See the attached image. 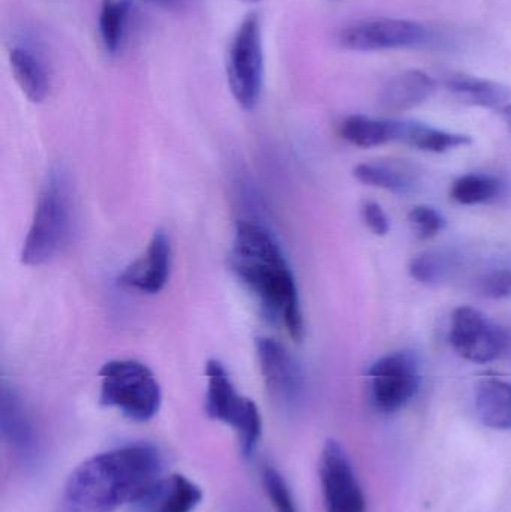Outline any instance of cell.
Segmentation results:
<instances>
[{
	"instance_id": "1",
	"label": "cell",
	"mask_w": 511,
	"mask_h": 512,
	"mask_svg": "<svg viewBox=\"0 0 511 512\" xmlns=\"http://www.w3.org/2000/svg\"><path fill=\"white\" fill-rule=\"evenodd\" d=\"M230 264L264 315L291 339L305 336L299 288L278 240L263 225L242 221L234 231Z\"/></svg>"
},
{
	"instance_id": "2",
	"label": "cell",
	"mask_w": 511,
	"mask_h": 512,
	"mask_svg": "<svg viewBox=\"0 0 511 512\" xmlns=\"http://www.w3.org/2000/svg\"><path fill=\"white\" fill-rule=\"evenodd\" d=\"M162 471L158 448L131 444L81 463L63 489L60 512H114L131 505Z\"/></svg>"
},
{
	"instance_id": "3",
	"label": "cell",
	"mask_w": 511,
	"mask_h": 512,
	"mask_svg": "<svg viewBox=\"0 0 511 512\" xmlns=\"http://www.w3.org/2000/svg\"><path fill=\"white\" fill-rule=\"evenodd\" d=\"M75 209L71 186L63 171H51L24 239L21 262L41 267L65 252L74 234Z\"/></svg>"
},
{
	"instance_id": "4",
	"label": "cell",
	"mask_w": 511,
	"mask_h": 512,
	"mask_svg": "<svg viewBox=\"0 0 511 512\" xmlns=\"http://www.w3.org/2000/svg\"><path fill=\"white\" fill-rule=\"evenodd\" d=\"M99 403L117 409L137 423H147L158 414L162 403L161 385L155 373L137 360H111L99 370Z\"/></svg>"
},
{
	"instance_id": "5",
	"label": "cell",
	"mask_w": 511,
	"mask_h": 512,
	"mask_svg": "<svg viewBox=\"0 0 511 512\" xmlns=\"http://www.w3.org/2000/svg\"><path fill=\"white\" fill-rule=\"evenodd\" d=\"M206 376L207 415L233 427L239 436L242 456L246 459L254 456L263 433L260 409L254 400L239 394L221 361H207Z\"/></svg>"
},
{
	"instance_id": "6",
	"label": "cell",
	"mask_w": 511,
	"mask_h": 512,
	"mask_svg": "<svg viewBox=\"0 0 511 512\" xmlns=\"http://www.w3.org/2000/svg\"><path fill=\"white\" fill-rule=\"evenodd\" d=\"M227 80L243 110H254L264 84V48L261 18L251 12L243 18L227 53Z\"/></svg>"
},
{
	"instance_id": "7",
	"label": "cell",
	"mask_w": 511,
	"mask_h": 512,
	"mask_svg": "<svg viewBox=\"0 0 511 512\" xmlns=\"http://www.w3.org/2000/svg\"><path fill=\"white\" fill-rule=\"evenodd\" d=\"M368 375L372 402L384 414L401 411L419 393L420 367L413 352H393L380 358Z\"/></svg>"
},
{
	"instance_id": "8",
	"label": "cell",
	"mask_w": 511,
	"mask_h": 512,
	"mask_svg": "<svg viewBox=\"0 0 511 512\" xmlns=\"http://www.w3.org/2000/svg\"><path fill=\"white\" fill-rule=\"evenodd\" d=\"M453 349L471 363L498 360L509 346L506 330L474 307H458L450 322Z\"/></svg>"
},
{
	"instance_id": "9",
	"label": "cell",
	"mask_w": 511,
	"mask_h": 512,
	"mask_svg": "<svg viewBox=\"0 0 511 512\" xmlns=\"http://www.w3.org/2000/svg\"><path fill=\"white\" fill-rule=\"evenodd\" d=\"M432 33L417 21L371 18L345 27L339 35L342 47L353 51H383L428 44Z\"/></svg>"
},
{
	"instance_id": "10",
	"label": "cell",
	"mask_w": 511,
	"mask_h": 512,
	"mask_svg": "<svg viewBox=\"0 0 511 512\" xmlns=\"http://www.w3.org/2000/svg\"><path fill=\"white\" fill-rule=\"evenodd\" d=\"M318 469L327 512H366L362 487L339 442L330 439L324 444Z\"/></svg>"
},
{
	"instance_id": "11",
	"label": "cell",
	"mask_w": 511,
	"mask_h": 512,
	"mask_svg": "<svg viewBox=\"0 0 511 512\" xmlns=\"http://www.w3.org/2000/svg\"><path fill=\"white\" fill-rule=\"evenodd\" d=\"M258 363L264 384L278 402L291 405L302 396L305 387L302 367L278 340H257Z\"/></svg>"
},
{
	"instance_id": "12",
	"label": "cell",
	"mask_w": 511,
	"mask_h": 512,
	"mask_svg": "<svg viewBox=\"0 0 511 512\" xmlns=\"http://www.w3.org/2000/svg\"><path fill=\"white\" fill-rule=\"evenodd\" d=\"M171 243L167 233L155 231L146 251L117 277L119 285L138 294L155 295L167 285L171 271Z\"/></svg>"
},
{
	"instance_id": "13",
	"label": "cell",
	"mask_w": 511,
	"mask_h": 512,
	"mask_svg": "<svg viewBox=\"0 0 511 512\" xmlns=\"http://www.w3.org/2000/svg\"><path fill=\"white\" fill-rule=\"evenodd\" d=\"M203 490L185 475L171 474L153 481L131 505V512H194Z\"/></svg>"
},
{
	"instance_id": "14",
	"label": "cell",
	"mask_w": 511,
	"mask_h": 512,
	"mask_svg": "<svg viewBox=\"0 0 511 512\" xmlns=\"http://www.w3.org/2000/svg\"><path fill=\"white\" fill-rule=\"evenodd\" d=\"M9 66L23 95L41 104L50 93L51 78L42 54L29 45H15L9 51Z\"/></svg>"
},
{
	"instance_id": "15",
	"label": "cell",
	"mask_w": 511,
	"mask_h": 512,
	"mask_svg": "<svg viewBox=\"0 0 511 512\" xmlns=\"http://www.w3.org/2000/svg\"><path fill=\"white\" fill-rule=\"evenodd\" d=\"M437 90V81L419 69L401 72L393 77L381 92L384 110L392 113L411 110L428 101Z\"/></svg>"
},
{
	"instance_id": "16",
	"label": "cell",
	"mask_w": 511,
	"mask_h": 512,
	"mask_svg": "<svg viewBox=\"0 0 511 512\" xmlns=\"http://www.w3.org/2000/svg\"><path fill=\"white\" fill-rule=\"evenodd\" d=\"M404 122L401 120L372 119L354 114L341 123V137L348 143L362 149L383 146L392 141H401Z\"/></svg>"
},
{
	"instance_id": "17",
	"label": "cell",
	"mask_w": 511,
	"mask_h": 512,
	"mask_svg": "<svg viewBox=\"0 0 511 512\" xmlns=\"http://www.w3.org/2000/svg\"><path fill=\"white\" fill-rule=\"evenodd\" d=\"M446 87L465 104L489 108L497 113L510 104V87L486 78L464 74L450 75L446 80Z\"/></svg>"
},
{
	"instance_id": "18",
	"label": "cell",
	"mask_w": 511,
	"mask_h": 512,
	"mask_svg": "<svg viewBox=\"0 0 511 512\" xmlns=\"http://www.w3.org/2000/svg\"><path fill=\"white\" fill-rule=\"evenodd\" d=\"M476 411L485 426L511 429V384L497 378L485 379L476 390Z\"/></svg>"
},
{
	"instance_id": "19",
	"label": "cell",
	"mask_w": 511,
	"mask_h": 512,
	"mask_svg": "<svg viewBox=\"0 0 511 512\" xmlns=\"http://www.w3.org/2000/svg\"><path fill=\"white\" fill-rule=\"evenodd\" d=\"M0 427L3 438L18 450L27 451L35 445V430L24 408L23 400L14 388L2 385L0 396Z\"/></svg>"
},
{
	"instance_id": "20",
	"label": "cell",
	"mask_w": 511,
	"mask_h": 512,
	"mask_svg": "<svg viewBox=\"0 0 511 512\" xmlns=\"http://www.w3.org/2000/svg\"><path fill=\"white\" fill-rule=\"evenodd\" d=\"M353 173L363 185L374 186L393 194H410L417 185L414 171L399 162H366L357 165Z\"/></svg>"
},
{
	"instance_id": "21",
	"label": "cell",
	"mask_w": 511,
	"mask_h": 512,
	"mask_svg": "<svg viewBox=\"0 0 511 512\" xmlns=\"http://www.w3.org/2000/svg\"><path fill=\"white\" fill-rule=\"evenodd\" d=\"M134 0H102L99 9V38L110 56H117L125 44Z\"/></svg>"
},
{
	"instance_id": "22",
	"label": "cell",
	"mask_w": 511,
	"mask_h": 512,
	"mask_svg": "<svg viewBox=\"0 0 511 512\" xmlns=\"http://www.w3.org/2000/svg\"><path fill=\"white\" fill-rule=\"evenodd\" d=\"M401 141L423 152L446 153L468 146L473 140L468 135L443 131L423 123L404 122Z\"/></svg>"
},
{
	"instance_id": "23",
	"label": "cell",
	"mask_w": 511,
	"mask_h": 512,
	"mask_svg": "<svg viewBox=\"0 0 511 512\" xmlns=\"http://www.w3.org/2000/svg\"><path fill=\"white\" fill-rule=\"evenodd\" d=\"M501 192L500 180L485 174H467L459 177L450 189V197L464 206L491 203Z\"/></svg>"
},
{
	"instance_id": "24",
	"label": "cell",
	"mask_w": 511,
	"mask_h": 512,
	"mask_svg": "<svg viewBox=\"0 0 511 512\" xmlns=\"http://www.w3.org/2000/svg\"><path fill=\"white\" fill-rule=\"evenodd\" d=\"M452 270L450 256L441 252H425L411 259L410 274L423 285H438L449 277Z\"/></svg>"
},
{
	"instance_id": "25",
	"label": "cell",
	"mask_w": 511,
	"mask_h": 512,
	"mask_svg": "<svg viewBox=\"0 0 511 512\" xmlns=\"http://www.w3.org/2000/svg\"><path fill=\"white\" fill-rule=\"evenodd\" d=\"M263 483L276 512H299L287 481L275 468L263 472Z\"/></svg>"
},
{
	"instance_id": "26",
	"label": "cell",
	"mask_w": 511,
	"mask_h": 512,
	"mask_svg": "<svg viewBox=\"0 0 511 512\" xmlns=\"http://www.w3.org/2000/svg\"><path fill=\"white\" fill-rule=\"evenodd\" d=\"M476 291L492 300H504L511 297L510 268H494L486 271L476 280Z\"/></svg>"
},
{
	"instance_id": "27",
	"label": "cell",
	"mask_w": 511,
	"mask_h": 512,
	"mask_svg": "<svg viewBox=\"0 0 511 512\" xmlns=\"http://www.w3.org/2000/svg\"><path fill=\"white\" fill-rule=\"evenodd\" d=\"M410 222L420 239H432L446 227L443 215L429 206L414 207L410 212Z\"/></svg>"
},
{
	"instance_id": "28",
	"label": "cell",
	"mask_w": 511,
	"mask_h": 512,
	"mask_svg": "<svg viewBox=\"0 0 511 512\" xmlns=\"http://www.w3.org/2000/svg\"><path fill=\"white\" fill-rule=\"evenodd\" d=\"M362 218L366 227L375 234V236H386L390 231V222L383 207L374 201H365L362 206Z\"/></svg>"
},
{
	"instance_id": "29",
	"label": "cell",
	"mask_w": 511,
	"mask_h": 512,
	"mask_svg": "<svg viewBox=\"0 0 511 512\" xmlns=\"http://www.w3.org/2000/svg\"><path fill=\"white\" fill-rule=\"evenodd\" d=\"M498 114L503 117L504 122L509 126V131L511 132V102L510 104H507L506 107L501 108V110L498 111Z\"/></svg>"
},
{
	"instance_id": "30",
	"label": "cell",
	"mask_w": 511,
	"mask_h": 512,
	"mask_svg": "<svg viewBox=\"0 0 511 512\" xmlns=\"http://www.w3.org/2000/svg\"><path fill=\"white\" fill-rule=\"evenodd\" d=\"M240 2H245V3H258V2H261V0H240Z\"/></svg>"
},
{
	"instance_id": "31",
	"label": "cell",
	"mask_w": 511,
	"mask_h": 512,
	"mask_svg": "<svg viewBox=\"0 0 511 512\" xmlns=\"http://www.w3.org/2000/svg\"><path fill=\"white\" fill-rule=\"evenodd\" d=\"M147 2H165V0H147Z\"/></svg>"
}]
</instances>
